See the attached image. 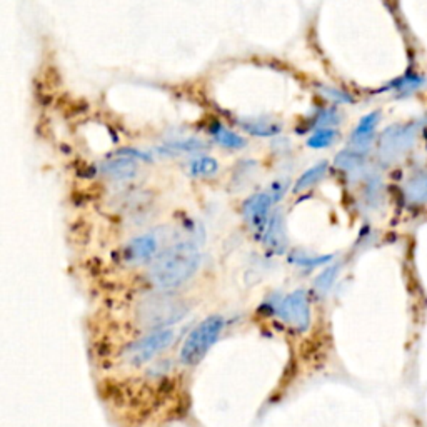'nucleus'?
<instances>
[{"mask_svg":"<svg viewBox=\"0 0 427 427\" xmlns=\"http://www.w3.org/2000/svg\"><path fill=\"white\" fill-rule=\"evenodd\" d=\"M334 259V255H322V257H307L302 253H294L289 257V260L295 266H302V267H316L321 266V264L329 262V260Z\"/></svg>","mask_w":427,"mask_h":427,"instance_id":"nucleus-18","label":"nucleus"},{"mask_svg":"<svg viewBox=\"0 0 427 427\" xmlns=\"http://www.w3.org/2000/svg\"><path fill=\"white\" fill-rule=\"evenodd\" d=\"M239 125L244 132L254 137H274L282 132V124L267 117H244L239 119Z\"/></svg>","mask_w":427,"mask_h":427,"instance_id":"nucleus-10","label":"nucleus"},{"mask_svg":"<svg viewBox=\"0 0 427 427\" xmlns=\"http://www.w3.org/2000/svg\"><path fill=\"white\" fill-rule=\"evenodd\" d=\"M187 170L192 177H212V175L219 172V162L210 155H199L189 162Z\"/></svg>","mask_w":427,"mask_h":427,"instance_id":"nucleus-13","label":"nucleus"},{"mask_svg":"<svg viewBox=\"0 0 427 427\" xmlns=\"http://www.w3.org/2000/svg\"><path fill=\"white\" fill-rule=\"evenodd\" d=\"M102 172H104L107 177L114 179V181L119 182H125V181H132L139 172V165L137 160L132 159V157H125L120 155L117 159H110L107 160L104 165H102Z\"/></svg>","mask_w":427,"mask_h":427,"instance_id":"nucleus-9","label":"nucleus"},{"mask_svg":"<svg viewBox=\"0 0 427 427\" xmlns=\"http://www.w3.org/2000/svg\"><path fill=\"white\" fill-rule=\"evenodd\" d=\"M210 136L214 137V141L219 146L226 147V149H244L246 147V139L236 134L234 130L224 127L222 124L214 122L210 125Z\"/></svg>","mask_w":427,"mask_h":427,"instance_id":"nucleus-12","label":"nucleus"},{"mask_svg":"<svg viewBox=\"0 0 427 427\" xmlns=\"http://www.w3.org/2000/svg\"><path fill=\"white\" fill-rule=\"evenodd\" d=\"M337 139V130L332 127H321L316 129L307 139V147L311 149H326V147L332 146Z\"/></svg>","mask_w":427,"mask_h":427,"instance_id":"nucleus-16","label":"nucleus"},{"mask_svg":"<svg viewBox=\"0 0 427 427\" xmlns=\"http://www.w3.org/2000/svg\"><path fill=\"white\" fill-rule=\"evenodd\" d=\"M272 204H276V202H274L272 196L269 194V191L250 196L249 199L244 202V205H242V214H244L247 224L253 227V231L260 234L267 227L269 220H271L269 212H271Z\"/></svg>","mask_w":427,"mask_h":427,"instance_id":"nucleus-6","label":"nucleus"},{"mask_svg":"<svg viewBox=\"0 0 427 427\" xmlns=\"http://www.w3.org/2000/svg\"><path fill=\"white\" fill-rule=\"evenodd\" d=\"M157 250H159V242L154 234H144L125 244L124 260L129 266H141V264L154 260L157 257Z\"/></svg>","mask_w":427,"mask_h":427,"instance_id":"nucleus-7","label":"nucleus"},{"mask_svg":"<svg viewBox=\"0 0 427 427\" xmlns=\"http://www.w3.org/2000/svg\"><path fill=\"white\" fill-rule=\"evenodd\" d=\"M175 334L170 329H160L154 331L152 334L142 337L137 343L130 344L124 352V359L129 366L141 367L144 364L151 362L152 359L159 356L160 352H164L170 344L174 343Z\"/></svg>","mask_w":427,"mask_h":427,"instance_id":"nucleus-4","label":"nucleus"},{"mask_svg":"<svg viewBox=\"0 0 427 427\" xmlns=\"http://www.w3.org/2000/svg\"><path fill=\"white\" fill-rule=\"evenodd\" d=\"M287 187H289V182L286 181V179H279V181H276L271 186V189H269V194L272 196V199H274V202H279L282 199V197H284V192L287 191Z\"/></svg>","mask_w":427,"mask_h":427,"instance_id":"nucleus-23","label":"nucleus"},{"mask_svg":"<svg viewBox=\"0 0 427 427\" xmlns=\"http://www.w3.org/2000/svg\"><path fill=\"white\" fill-rule=\"evenodd\" d=\"M281 314L294 329L305 332L311 326V305L307 292L298 289L284 298L281 305Z\"/></svg>","mask_w":427,"mask_h":427,"instance_id":"nucleus-5","label":"nucleus"},{"mask_svg":"<svg viewBox=\"0 0 427 427\" xmlns=\"http://www.w3.org/2000/svg\"><path fill=\"white\" fill-rule=\"evenodd\" d=\"M264 246L274 254H284L287 247V234L284 215L276 212L269 220L266 232H264Z\"/></svg>","mask_w":427,"mask_h":427,"instance_id":"nucleus-8","label":"nucleus"},{"mask_svg":"<svg viewBox=\"0 0 427 427\" xmlns=\"http://www.w3.org/2000/svg\"><path fill=\"white\" fill-rule=\"evenodd\" d=\"M359 164H361V155H359V152L344 151L336 157V165L339 169L352 170V169H357Z\"/></svg>","mask_w":427,"mask_h":427,"instance_id":"nucleus-19","label":"nucleus"},{"mask_svg":"<svg viewBox=\"0 0 427 427\" xmlns=\"http://www.w3.org/2000/svg\"><path fill=\"white\" fill-rule=\"evenodd\" d=\"M319 91L324 97L331 98V101H334L336 104H349V102H352V98H350L348 94L337 91V89L327 87V85H319Z\"/></svg>","mask_w":427,"mask_h":427,"instance_id":"nucleus-22","label":"nucleus"},{"mask_svg":"<svg viewBox=\"0 0 427 427\" xmlns=\"http://www.w3.org/2000/svg\"><path fill=\"white\" fill-rule=\"evenodd\" d=\"M327 172V162L322 160L319 162V164L312 165L311 169H307L305 172L300 175V177L295 181L294 187H292V191H294V194H299V192L307 191V189H311L314 184H317L321 179L326 175Z\"/></svg>","mask_w":427,"mask_h":427,"instance_id":"nucleus-14","label":"nucleus"},{"mask_svg":"<svg viewBox=\"0 0 427 427\" xmlns=\"http://www.w3.org/2000/svg\"><path fill=\"white\" fill-rule=\"evenodd\" d=\"M205 149L208 146L199 139H181V141L169 142L162 147V151L169 152V154H197Z\"/></svg>","mask_w":427,"mask_h":427,"instance_id":"nucleus-15","label":"nucleus"},{"mask_svg":"<svg viewBox=\"0 0 427 427\" xmlns=\"http://www.w3.org/2000/svg\"><path fill=\"white\" fill-rule=\"evenodd\" d=\"M200 254L189 241L177 242L152 260L151 281L157 289L170 291L186 282L197 272Z\"/></svg>","mask_w":427,"mask_h":427,"instance_id":"nucleus-1","label":"nucleus"},{"mask_svg":"<svg viewBox=\"0 0 427 427\" xmlns=\"http://www.w3.org/2000/svg\"><path fill=\"white\" fill-rule=\"evenodd\" d=\"M339 110L336 109V107H329V109H324L319 112V114L314 117V122L312 125L316 129H321V127H331V125H336L339 124Z\"/></svg>","mask_w":427,"mask_h":427,"instance_id":"nucleus-17","label":"nucleus"},{"mask_svg":"<svg viewBox=\"0 0 427 427\" xmlns=\"http://www.w3.org/2000/svg\"><path fill=\"white\" fill-rule=\"evenodd\" d=\"M337 271H339V267H329L327 271H324L321 276L316 279V289L321 292V294H326L327 291L331 289L332 284H334V279L337 276Z\"/></svg>","mask_w":427,"mask_h":427,"instance_id":"nucleus-21","label":"nucleus"},{"mask_svg":"<svg viewBox=\"0 0 427 427\" xmlns=\"http://www.w3.org/2000/svg\"><path fill=\"white\" fill-rule=\"evenodd\" d=\"M189 312V305L182 299L174 295L159 294L141 300L137 307V316L144 326L160 331L169 329L177 324Z\"/></svg>","mask_w":427,"mask_h":427,"instance_id":"nucleus-2","label":"nucleus"},{"mask_svg":"<svg viewBox=\"0 0 427 427\" xmlns=\"http://www.w3.org/2000/svg\"><path fill=\"white\" fill-rule=\"evenodd\" d=\"M224 326H226V321H224V317L217 316V314L205 317L204 321L187 336V339L184 340L181 354H179L184 366L196 367L202 359L208 356L210 348L217 343Z\"/></svg>","mask_w":427,"mask_h":427,"instance_id":"nucleus-3","label":"nucleus"},{"mask_svg":"<svg viewBox=\"0 0 427 427\" xmlns=\"http://www.w3.org/2000/svg\"><path fill=\"white\" fill-rule=\"evenodd\" d=\"M409 197L414 202H426L427 200V177H419L409 186Z\"/></svg>","mask_w":427,"mask_h":427,"instance_id":"nucleus-20","label":"nucleus"},{"mask_svg":"<svg viewBox=\"0 0 427 427\" xmlns=\"http://www.w3.org/2000/svg\"><path fill=\"white\" fill-rule=\"evenodd\" d=\"M377 119H379V114L372 112V114L362 117L361 122L357 124L356 130L352 132V137H350L352 146L356 147V149H364V147L369 146L372 134H374V129L377 125Z\"/></svg>","mask_w":427,"mask_h":427,"instance_id":"nucleus-11","label":"nucleus"}]
</instances>
